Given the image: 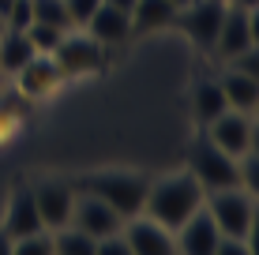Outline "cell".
I'll list each match as a JSON object with an SVG mask.
<instances>
[{"label":"cell","mask_w":259,"mask_h":255,"mask_svg":"<svg viewBox=\"0 0 259 255\" xmlns=\"http://www.w3.org/2000/svg\"><path fill=\"white\" fill-rule=\"evenodd\" d=\"M203 195L207 191L199 188V180L181 165V169H169L162 177H150L147 199H143V214L154 218L165 229H177V225H184L203 207Z\"/></svg>","instance_id":"cell-1"},{"label":"cell","mask_w":259,"mask_h":255,"mask_svg":"<svg viewBox=\"0 0 259 255\" xmlns=\"http://www.w3.org/2000/svg\"><path fill=\"white\" fill-rule=\"evenodd\" d=\"M147 184H150V177H147V173H139V169H98V173H87L75 188L94 191L98 199H105V203L128 222V218L143 214Z\"/></svg>","instance_id":"cell-2"},{"label":"cell","mask_w":259,"mask_h":255,"mask_svg":"<svg viewBox=\"0 0 259 255\" xmlns=\"http://www.w3.org/2000/svg\"><path fill=\"white\" fill-rule=\"evenodd\" d=\"M259 195L244 188H218V191H207L203 195V210L214 218V225H218L222 236H240V240H248V236H255V222H259Z\"/></svg>","instance_id":"cell-3"},{"label":"cell","mask_w":259,"mask_h":255,"mask_svg":"<svg viewBox=\"0 0 259 255\" xmlns=\"http://www.w3.org/2000/svg\"><path fill=\"white\" fill-rule=\"evenodd\" d=\"M184 169L199 180L203 191H218V188H233L237 184V162L222 146H214L203 128L195 131V139L184 150Z\"/></svg>","instance_id":"cell-4"},{"label":"cell","mask_w":259,"mask_h":255,"mask_svg":"<svg viewBox=\"0 0 259 255\" xmlns=\"http://www.w3.org/2000/svg\"><path fill=\"white\" fill-rule=\"evenodd\" d=\"M49 57H53V64L60 68L64 79L98 75V72H105V64H109V49H105L102 41H94L83 26L64 30V38L57 41V49H53Z\"/></svg>","instance_id":"cell-5"},{"label":"cell","mask_w":259,"mask_h":255,"mask_svg":"<svg viewBox=\"0 0 259 255\" xmlns=\"http://www.w3.org/2000/svg\"><path fill=\"white\" fill-rule=\"evenodd\" d=\"M222 15H226V0H192V4L177 8L173 30H181L195 49L210 53L214 34H218V26H222Z\"/></svg>","instance_id":"cell-6"},{"label":"cell","mask_w":259,"mask_h":255,"mask_svg":"<svg viewBox=\"0 0 259 255\" xmlns=\"http://www.w3.org/2000/svg\"><path fill=\"white\" fill-rule=\"evenodd\" d=\"M255 128H259L255 113L222 109V113H218V117H214L203 131H207L210 143H214V146H222V150H226L229 158H240V154H248V150H259V146H255Z\"/></svg>","instance_id":"cell-7"},{"label":"cell","mask_w":259,"mask_h":255,"mask_svg":"<svg viewBox=\"0 0 259 255\" xmlns=\"http://www.w3.org/2000/svg\"><path fill=\"white\" fill-rule=\"evenodd\" d=\"M255 41H259V38H255V12H244V8L226 4L222 26H218V34H214V45H210V57L218 60V64H226V60H233L237 53L252 49Z\"/></svg>","instance_id":"cell-8"},{"label":"cell","mask_w":259,"mask_h":255,"mask_svg":"<svg viewBox=\"0 0 259 255\" xmlns=\"http://www.w3.org/2000/svg\"><path fill=\"white\" fill-rule=\"evenodd\" d=\"M68 225L83 229L87 236H94V240H105V236L124 229V218L105 203V199H98L94 191L75 188V203H71V222Z\"/></svg>","instance_id":"cell-9"},{"label":"cell","mask_w":259,"mask_h":255,"mask_svg":"<svg viewBox=\"0 0 259 255\" xmlns=\"http://www.w3.org/2000/svg\"><path fill=\"white\" fill-rule=\"evenodd\" d=\"M30 191H34V203H38V218L49 233L71 222V203H75V184L71 180L41 177L38 184H30Z\"/></svg>","instance_id":"cell-10"},{"label":"cell","mask_w":259,"mask_h":255,"mask_svg":"<svg viewBox=\"0 0 259 255\" xmlns=\"http://www.w3.org/2000/svg\"><path fill=\"white\" fill-rule=\"evenodd\" d=\"M124 244H128L132 255H177V244H173V229H165V225H158L154 218L147 214H136L124 222Z\"/></svg>","instance_id":"cell-11"},{"label":"cell","mask_w":259,"mask_h":255,"mask_svg":"<svg viewBox=\"0 0 259 255\" xmlns=\"http://www.w3.org/2000/svg\"><path fill=\"white\" fill-rule=\"evenodd\" d=\"M218 240H222V233H218L214 218H210L203 207L195 210V214H192L184 225H177V229H173L177 255H214Z\"/></svg>","instance_id":"cell-12"},{"label":"cell","mask_w":259,"mask_h":255,"mask_svg":"<svg viewBox=\"0 0 259 255\" xmlns=\"http://www.w3.org/2000/svg\"><path fill=\"white\" fill-rule=\"evenodd\" d=\"M60 83H64V75H60V68L53 64L49 53H34L19 72H15V86H19V94H23V98H34V101L49 98Z\"/></svg>","instance_id":"cell-13"},{"label":"cell","mask_w":259,"mask_h":255,"mask_svg":"<svg viewBox=\"0 0 259 255\" xmlns=\"http://www.w3.org/2000/svg\"><path fill=\"white\" fill-rule=\"evenodd\" d=\"M0 225L8 229V236H26V233H41L46 229L41 218H38V203H34L30 184H15L12 188V195H8V203H4Z\"/></svg>","instance_id":"cell-14"},{"label":"cell","mask_w":259,"mask_h":255,"mask_svg":"<svg viewBox=\"0 0 259 255\" xmlns=\"http://www.w3.org/2000/svg\"><path fill=\"white\" fill-rule=\"evenodd\" d=\"M83 30L91 34L94 41H102L105 49H120L124 41H132V23H128V12L113 4H98L94 15L83 23Z\"/></svg>","instance_id":"cell-15"},{"label":"cell","mask_w":259,"mask_h":255,"mask_svg":"<svg viewBox=\"0 0 259 255\" xmlns=\"http://www.w3.org/2000/svg\"><path fill=\"white\" fill-rule=\"evenodd\" d=\"M218 86H222V98H226L229 109L259 113V75L237 72V68H222L218 72Z\"/></svg>","instance_id":"cell-16"},{"label":"cell","mask_w":259,"mask_h":255,"mask_svg":"<svg viewBox=\"0 0 259 255\" xmlns=\"http://www.w3.org/2000/svg\"><path fill=\"white\" fill-rule=\"evenodd\" d=\"M173 15H177V8L169 4V0H136L132 12H128L132 38H147V34L169 30V26H173Z\"/></svg>","instance_id":"cell-17"},{"label":"cell","mask_w":259,"mask_h":255,"mask_svg":"<svg viewBox=\"0 0 259 255\" xmlns=\"http://www.w3.org/2000/svg\"><path fill=\"white\" fill-rule=\"evenodd\" d=\"M188 105H192V117H195V124H199V128H207L222 109H229L226 98H222L218 75L195 79V83H192V94H188Z\"/></svg>","instance_id":"cell-18"},{"label":"cell","mask_w":259,"mask_h":255,"mask_svg":"<svg viewBox=\"0 0 259 255\" xmlns=\"http://www.w3.org/2000/svg\"><path fill=\"white\" fill-rule=\"evenodd\" d=\"M30 57H34V45H30V38H26L23 30H8L4 38H0V72L4 75H15Z\"/></svg>","instance_id":"cell-19"},{"label":"cell","mask_w":259,"mask_h":255,"mask_svg":"<svg viewBox=\"0 0 259 255\" xmlns=\"http://www.w3.org/2000/svg\"><path fill=\"white\" fill-rule=\"evenodd\" d=\"M49 236H53V255H94V248H98L94 236H87L75 225H60Z\"/></svg>","instance_id":"cell-20"},{"label":"cell","mask_w":259,"mask_h":255,"mask_svg":"<svg viewBox=\"0 0 259 255\" xmlns=\"http://www.w3.org/2000/svg\"><path fill=\"white\" fill-rule=\"evenodd\" d=\"M30 12H34V23H49V26H60V30H71V15H68L64 0H30Z\"/></svg>","instance_id":"cell-21"},{"label":"cell","mask_w":259,"mask_h":255,"mask_svg":"<svg viewBox=\"0 0 259 255\" xmlns=\"http://www.w3.org/2000/svg\"><path fill=\"white\" fill-rule=\"evenodd\" d=\"M233 162H237V188L259 195V150H248V154L233 158Z\"/></svg>","instance_id":"cell-22"},{"label":"cell","mask_w":259,"mask_h":255,"mask_svg":"<svg viewBox=\"0 0 259 255\" xmlns=\"http://www.w3.org/2000/svg\"><path fill=\"white\" fill-rule=\"evenodd\" d=\"M12 255H53V236H49V229L26 233V236H12Z\"/></svg>","instance_id":"cell-23"},{"label":"cell","mask_w":259,"mask_h":255,"mask_svg":"<svg viewBox=\"0 0 259 255\" xmlns=\"http://www.w3.org/2000/svg\"><path fill=\"white\" fill-rule=\"evenodd\" d=\"M23 34L30 38L34 53H53V49H57V41L64 38V30H60V26H49V23H30Z\"/></svg>","instance_id":"cell-24"},{"label":"cell","mask_w":259,"mask_h":255,"mask_svg":"<svg viewBox=\"0 0 259 255\" xmlns=\"http://www.w3.org/2000/svg\"><path fill=\"white\" fill-rule=\"evenodd\" d=\"M214 255H255V236H248V240H240V236H222Z\"/></svg>","instance_id":"cell-25"},{"label":"cell","mask_w":259,"mask_h":255,"mask_svg":"<svg viewBox=\"0 0 259 255\" xmlns=\"http://www.w3.org/2000/svg\"><path fill=\"white\" fill-rule=\"evenodd\" d=\"M98 4H102V0H64V8H68V15H71V26H83L94 15Z\"/></svg>","instance_id":"cell-26"},{"label":"cell","mask_w":259,"mask_h":255,"mask_svg":"<svg viewBox=\"0 0 259 255\" xmlns=\"http://www.w3.org/2000/svg\"><path fill=\"white\" fill-rule=\"evenodd\" d=\"M94 255H132V251H128V244H124V236L113 233V236H105V240H98Z\"/></svg>","instance_id":"cell-27"},{"label":"cell","mask_w":259,"mask_h":255,"mask_svg":"<svg viewBox=\"0 0 259 255\" xmlns=\"http://www.w3.org/2000/svg\"><path fill=\"white\" fill-rule=\"evenodd\" d=\"M0 255H12V236H8L4 225H0Z\"/></svg>","instance_id":"cell-28"},{"label":"cell","mask_w":259,"mask_h":255,"mask_svg":"<svg viewBox=\"0 0 259 255\" xmlns=\"http://www.w3.org/2000/svg\"><path fill=\"white\" fill-rule=\"evenodd\" d=\"M233 8H244V12H259V0H226Z\"/></svg>","instance_id":"cell-29"},{"label":"cell","mask_w":259,"mask_h":255,"mask_svg":"<svg viewBox=\"0 0 259 255\" xmlns=\"http://www.w3.org/2000/svg\"><path fill=\"white\" fill-rule=\"evenodd\" d=\"M102 4H113V8H120V12H132V4H136V0H102Z\"/></svg>","instance_id":"cell-30"},{"label":"cell","mask_w":259,"mask_h":255,"mask_svg":"<svg viewBox=\"0 0 259 255\" xmlns=\"http://www.w3.org/2000/svg\"><path fill=\"white\" fill-rule=\"evenodd\" d=\"M12 4L15 0H0V15H4V19H8V12H12Z\"/></svg>","instance_id":"cell-31"},{"label":"cell","mask_w":259,"mask_h":255,"mask_svg":"<svg viewBox=\"0 0 259 255\" xmlns=\"http://www.w3.org/2000/svg\"><path fill=\"white\" fill-rule=\"evenodd\" d=\"M4 34H8V19L0 15V38H4Z\"/></svg>","instance_id":"cell-32"},{"label":"cell","mask_w":259,"mask_h":255,"mask_svg":"<svg viewBox=\"0 0 259 255\" xmlns=\"http://www.w3.org/2000/svg\"><path fill=\"white\" fill-rule=\"evenodd\" d=\"M169 4H173V8H184V4H192V0H169Z\"/></svg>","instance_id":"cell-33"}]
</instances>
